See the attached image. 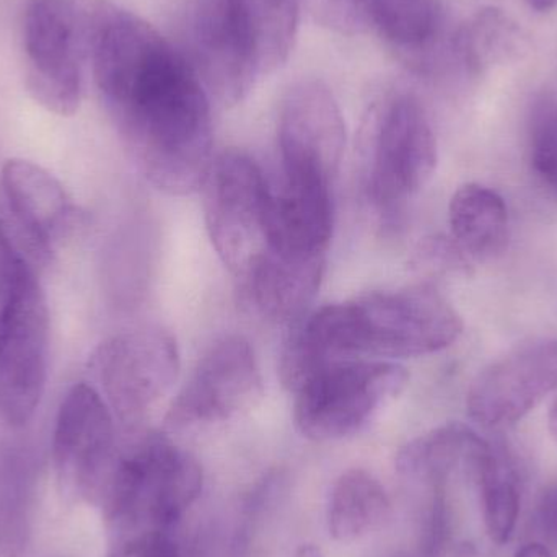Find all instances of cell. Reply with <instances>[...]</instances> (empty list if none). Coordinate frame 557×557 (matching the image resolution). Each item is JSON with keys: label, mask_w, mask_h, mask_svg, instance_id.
<instances>
[{"label": "cell", "mask_w": 557, "mask_h": 557, "mask_svg": "<svg viewBox=\"0 0 557 557\" xmlns=\"http://www.w3.org/2000/svg\"><path fill=\"white\" fill-rule=\"evenodd\" d=\"M91 72L144 176L169 195L201 188L214 160L211 100L191 61L146 20L103 0Z\"/></svg>", "instance_id": "cell-1"}, {"label": "cell", "mask_w": 557, "mask_h": 557, "mask_svg": "<svg viewBox=\"0 0 557 557\" xmlns=\"http://www.w3.org/2000/svg\"><path fill=\"white\" fill-rule=\"evenodd\" d=\"M461 331L460 314L432 285L373 292L310 314L285 344L282 382L297 388L320 370L356 356H428L457 343Z\"/></svg>", "instance_id": "cell-2"}, {"label": "cell", "mask_w": 557, "mask_h": 557, "mask_svg": "<svg viewBox=\"0 0 557 557\" xmlns=\"http://www.w3.org/2000/svg\"><path fill=\"white\" fill-rule=\"evenodd\" d=\"M38 264L0 218V422L25 428L48 382L49 313Z\"/></svg>", "instance_id": "cell-3"}, {"label": "cell", "mask_w": 557, "mask_h": 557, "mask_svg": "<svg viewBox=\"0 0 557 557\" xmlns=\"http://www.w3.org/2000/svg\"><path fill=\"white\" fill-rule=\"evenodd\" d=\"M199 461L162 435H146L117 458L101 506L111 542L175 533L202 493Z\"/></svg>", "instance_id": "cell-4"}, {"label": "cell", "mask_w": 557, "mask_h": 557, "mask_svg": "<svg viewBox=\"0 0 557 557\" xmlns=\"http://www.w3.org/2000/svg\"><path fill=\"white\" fill-rule=\"evenodd\" d=\"M103 0H29L23 13L25 84L39 107L58 116L77 113L85 71L91 67Z\"/></svg>", "instance_id": "cell-5"}, {"label": "cell", "mask_w": 557, "mask_h": 557, "mask_svg": "<svg viewBox=\"0 0 557 557\" xmlns=\"http://www.w3.org/2000/svg\"><path fill=\"white\" fill-rule=\"evenodd\" d=\"M408 372L385 360H346L305 380L295 389L294 421L304 437L341 441L366 428L405 389Z\"/></svg>", "instance_id": "cell-6"}, {"label": "cell", "mask_w": 557, "mask_h": 557, "mask_svg": "<svg viewBox=\"0 0 557 557\" xmlns=\"http://www.w3.org/2000/svg\"><path fill=\"white\" fill-rule=\"evenodd\" d=\"M202 189L212 245L242 278L267 250L273 189L258 163L240 150H225L212 160Z\"/></svg>", "instance_id": "cell-7"}, {"label": "cell", "mask_w": 557, "mask_h": 557, "mask_svg": "<svg viewBox=\"0 0 557 557\" xmlns=\"http://www.w3.org/2000/svg\"><path fill=\"white\" fill-rule=\"evenodd\" d=\"M437 159V139L422 104L411 95L388 98L376 110L367 146V189L376 208H401L428 185Z\"/></svg>", "instance_id": "cell-8"}, {"label": "cell", "mask_w": 557, "mask_h": 557, "mask_svg": "<svg viewBox=\"0 0 557 557\" xmlns=\"http://www.w3.org/2000/svg\"><path fill=\"white\" fill-rule=\"evenodd\" d=\"M91 369L114 418L134 431L178 379V346L162 327H137L101 343Z\"/></svg>", "instance_id": "cell-9"}, {"label": "cell", "mask_w": 557, "mask_h": 557, "mask_svg": "<svg viewBox=\"0 0 557 557\" xmlns=\"http://www.w3.org/2000/svg\"><path fill=\"white\" fill-rule=\"evenodd\" d=\"M114 414L94 385L75 383L59 406L52 434V463L62 494L101 506L116 468Z\"/></svg>", "instance_id": "cell-10"}, {"label": "cell", "mask_w": 557, "mask_h": 557, "mask_svg": "<svg viewBox=\"0 0 557 557\" xmlns=\"http://www.w3.org/2000/svg\"><path fill=\"white\" fill-rule=\"evenodd\" d=\"M191 64L225 107L240 103L261 74L257 46L242 0H188Z\"/></svg>", "instance_id": "cell-11"}, {"label": "cell", "mask_w": 557, "mask_h": 557, "mask_svg": "<svg viewBox=\"0 0 557 557\" xmlns=\"http://www.w3.org/2000/svg\"><path fill=\"white\" fill-rule=\"evenodd\" d=\"M277 134L284 178L333 185L346 147V124L326 85H294L282 100Z\"/></svg>", "instance_id": "cell-12"}, {"label": "cell", "mask_w": 557, "mask_h": 557, "mask_svg": "<svg viewBox=\"0 0 557 557\" xmlns=\"http://www.w3.org/2000/svg\"><path fill=\"white\" fill-rule=\"evenodd\" d=\"M260 367L250 343L231 336L205 354L166 414L173 431L218 424L240 414L260 398Z\"/></svg>", "instance_id": "cell-13"}, {"label": "cell", "mask_w": 557, "mask_h": 557, "mask_svg": "<svg viewBox=\"0 0 557 557\" xmlns=\"http://www.w3.org/2000/svg\"><path fill=\"white\" fill-rule=\"evenodd\" d=\"M557 389V339L516 347L487 366L467 396L470 418L481 428L516 424Z\"/></svg>", "instance_id": "cell-14"}, {"label": "cell", "mask_w": 557, "mask_h": 557, "mask_svg": "<svg viewBox=\"0 0 557 557\" xmlns=\"http://www.w3.org/2000/svg\"><path fill=\"white\" fill-rule=\"evenodd\" d=\"M7 221L46 267L54 248L74 234L82 214L62 183L29 160H7L0 173Z\"/></svg>", "instance_id": "cell-15"}, {"label": "cell", "mask_w": 557, "mask_h": 557, "mask_svg": "<svg viewBox=\"0 0 557 557\" xmlns=\"http://www.w3.org/2000/svg\"><path fill=\"white\" fill-rule=\"evenodd\" d=\"M333 215L331 186L284 178L271 198L267 250L301 260H326Z\"/></svg>", "instance_id": "cell-16"}, {"label": "cell", "mask_w": 557, "mask_h": 557, "mask_svg": "<svg viewBox=\"0 0 557 557\" xmlns=\"http://www.w3.org/2000/svg\"><path fill=\"white\" fill-rule=\"evenodd\" d=\"M324 260H300L264 251L242 277L248 304L271 321H292L311 304L321 278Z\"/></svg>", "instance_id": "cell-17"}, {"label": "cell", "mask_w": 557, "mask_h": 557, "mask_svg": "<svg viewBox=\"0 0 557 557\" xmlns=\"http://www.w3.org/2000/svg\"><path fill=\"white\" fill-rule=\"evenodd\" d=\"M487 442L468 425L450 422L408 442L396 455V471L414 483L445 486L455 471L473 476Z\"/></svg>", "instance_id": "cell-18"}, {"label": "cell", "mask_w": 557, "mask_h": 557, "mask_svg": "<svg viewBox=\"0 0 557 557\" xmlns=\"http://www.w3.org/2000/svg\"><path fill=\"white\" fill-rule=\"evenodd\" d=\"M39 458L25 442L0 448V557L28 548L39 486Z\"/></svg>", "instance_id": "cell-19"}, {"label": "cell", "mask_w": 557, "mask_h": 557, "mask_svg": "<svg viewBox=\"0 0 557 557\" xmlns=\"http://www.w3.org/2000/svg\"><path fill=\"white\" fill-rule=\"evenodd\" d=\"M451 238L473 261H491L509 245V209L487 186H461L448 208Z\"/></svg>", "instance_id": "cell-20"}, {"label": "cell", "mask_w": 557, "mask_h": 557, "mask_svg": "<svg viewBox=\"0 0 557 557\" xmlns=\"http://www.w3.org/2000/svg\"><path fill=\"white\" fill-rule=\"evenodd\" d=\"M532 49L529 35L504 10L486 7L455 38V52L471 75L522 61Z\"/></svg>", "instance_id": "cell-21"}, {"label": "cell", "mask_w": 557, "mask_h": 557, "mask_svg": "<svg viewBox=\"0 0 557 557\" xmlns=\"http://www.w3.org/2000/svg\"><path fill=\"white\" fill-rule=\"evenodd\" d=\"M392 504L385 487L369 471L354 468L337 478L327 503V529L336 542L350 543L389 519Z\"/></svg>", "instance_id": "cell-22"}, {"label": "cell", "mask_w": 557, "mask_h": 557, "mask_svg": "<svg viewBox=\"0 0 557 557\" xmlns=\"http://www.w3.org/2000/svg\"><path fill=\"white\" fill-rule=\"evenodd\" d=\"M481 491L484 525L497 545L512 539L520 513V480L516 461L504 445L487 442L473 473Z\"/></svg>", "instance_id": "cell-23"}, {"label": "cell", "mask_w": 557, "mask_h": 557, "mask_svg": "<svg viewBox=\"0 0 557 557\" xmlns=\"http://www.w3.org/2000/svg\"><path fill=\"white\" fill-rule=\"evenodd\" d=\"M363 23L372 25L389 45L405 52L424 51L437 38V0H357Z\"/></svg>", "instance_id": "cell-24"}, {"label": "cell", "mask_w": 557, "mask_h": 557, "mask_svg": "<svg viewBox=\"0 0 557 557\" xmlns=\"http://www.w3.org/2000/svg\"><path fill=\"white\" fill-rule=\"evenodd\" d=\"M257 46L261 74L287 62L298 28L300 0H242Z\"/></svg>", "instance_id": "cell-25"}, {"label": "cell", "mask_w": 557, "mask_h": 557, "mask_svg": "<svg viewBox=\"0 0 557 557\" xmlns=\"http://www.w3.org/2000/svg\"><path fill=\"white\" fill-rule=\"evenodd\" d=\"M530 157L536 175L557 198V104L546 101L533 114L530 127Z\"/></svg>", "instance_id": "cell-26"}, {"label": "cell", "mask_w": 557, "mask_h": 557, "mask_svg": "<svg viewBox=\"0 0 557 557\" xmlns=\"http://www.w3.org/2000/svg\"><path fill=\"white\" fill-rule=\"evenodd\" d=\"M414 267L429 276L470 277L473 260L447 235H431L419 244Z\"/></svg>", "instance_id": "cell-27"}, {"label": "cell", "mask_w": 557, "mask_h": 557, "mask_svg": "<svg viewBox=\"0 0 557 557\" xmlns=\"http://www.w3.org/2000/svg\"><path fill=\"white\" fill-rule=\"evenodd\" d=\"M445 486L434 487V497L429 506L421 536L422 557H438L447 545L450 535V512H448Z\"/></svg>", "instance_id": "cell-28"}, {"label": "cell", "mask_w": 557, "mask_h": 557, "mask_svg": "<svg viewBox=\"0 0 557 557\" xmlns=\"http://www.w3.org/2000/svg\"><path fill=\"white\" fill-rule=\"evenodd\" d=\"M108 557H183V555L175 540L153 535L113 543Z\"/></svg>", "instance_id": "cell-29"}, {"label": "cell", "mask_w": 557, "mask_h": 557, "mask_svg": "<svg viewBox=\"0 0 557 557\" xmlns=\"http://www.w3.org/2000/svg\"><path fill=\"white\" fill-rule=\"evenodd\" d=\"M539 522L552 542L557 543V487L543 496L539 509Z\"/></svg>", "instance_id": "cell-30"}, {"label": "cell", "mask_w": 557, "mask_h": 557, "mask_svg": "<svg viewBox=\"0 0 557 557\" xmlns=\"http://www.w3.org/2000/svg\"><path fill=\"white\" fill-rule=\"evenodd\" d=\"M513 557H555L553 553L546 548L542 543H529V545L522 546Z\"/></svg>", "instance_id": "cell-31"}, {"label": "cell", "mask_w": 557, "mask_h": 557, "mask_svg": "<svg viewBox=\"0 0 557 557\" xmlns=\"http://www.w3.org/2000/svg\"><path fill=\"white\" fill-rule=\"evenodd\" d=\"M294 557H324L323 552L317 545H301L295 552Z\"/></svg>", "instance_id": "cell-32"}, {"label": "cell", "mask_w": 557, "mask_h": 557, "mask_svg": "<svg viewBox=\"0 0 557 557\" xmlns=\"http://www.w3.org/2000/svg\"><path fill=\"white\" fill-rule=\"evenodd\" d=\"M525 2L539 12H548L557 5V0H525Z\"/></svg>", "instance_id": "cell-33"}, {"label": "cell", "mask_w": 557, "mask_h": 557, "mask_svg": "<svg viewBox=\"0 0 557 557\" xmlns=\"http://www.w3.org/2000/svg\"><path fill=\"white\" fill-rule=\"evenodd\" d=\"M548 425L549 432H552L553 437L557 441V399L555 405L552 406V411H549Z\"/></svg>", "instance_id": "cell-34"}, {"label": "cell", "mask_w": 557, "mask_h": 557, "mask_svg": "<svg viewBox=\"0 0 557 557\" xmlns=\"http://www.w3.org/2000/svg\"><path fill=\"white\" fill-rule=\"evenodd\" d=\"M460 557H478L476 552L471 548L470 545H465L463 548L460 549Z\"/></svg>", "instance_id": "cell-35"}]
</instances>
